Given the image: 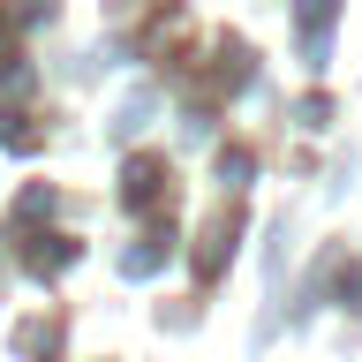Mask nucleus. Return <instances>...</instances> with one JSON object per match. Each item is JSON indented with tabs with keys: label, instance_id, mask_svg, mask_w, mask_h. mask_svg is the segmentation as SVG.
<instances>
[{
	"label": "nucleus",
	"instance_id": "nucleus-1",
	"mask_svg": "<svg viewBox=\"0 0 362 362\" xmlns=\"http://www.w3.org/2000/svg\"><path fill=\"white\" fill-rule=\"evenodd\" d=\"M166 249H174V226H166V234H144V249H129V257H121V272H129V279H144V272L166 264Z\"/></svg>",
	"mask_w": 362,
	"mask_h": 362
},
{
	"label": "nucleus",
	"instance_id": "nucleus-2",
	"mask_svg": "<svg viewBox=\"0 0 362 362\" xmlns=\"http://www.w3.org/2000/svg\"><path fill=\"white\" fill-rule=\"evenodd\" d=\"M158 181H166V174H158V158H129L121 197H129V204H151V197H158Z\"/></svg>",
	"mask_w": 362,
	"mask_h": 362
},
{
	"label": "nucleus",
	"instance_id": "nucleus-3",
	"mask_svg": "<svg viewBox=\"0 0 362 362\" xmlns=\"http://www.w3.org/2000/svg\"><path fill=\"white\" fill-rule=\"evenodd\" d=\"M144 121H151V90H144V98H129V106H121V113L106 121V129H113V144H129V136L144 129Z\"/></svg>",
	"mask_w": 362,
	"mask_h": 362
},
{
	"label": "nucleus",
	"instance_id": "nucleus-4",
	"mask_svg": "<svg viewBox=\"0 0 362 362\" xmlns=\"http://www.w3.org/2000/svg\"><path fill=\"white\" fill-rule=\"evenodd\" d=\"M61 264H76V249H68V242H53V249H30V272H61Z\"/></svg>",
	"mask_w": 362,
	"mask_h": 362
},
{
	"label": "nucleus",
	"instance_id": "nucleus-5",
	"mask_svg": "<svg viewBox=\"0 0 362 362\" xmlns=\"http://www.w3.org/2000/svg\"><path fill=\"white\" fill-rule=\"evenodd\" d=\"M219 181H226V189H242V181H249V151H242V144L219 151Z\"/></svg>",
	"mask_w": 362,
	"mask_h": 362
},
{
	"label": "nucleus",
	"instance_id": "nucleus-6",
	"mask_svg": "<svg viewBox=\"0 0 362 362\" xmlns=\"http://www.w3.org/2000/svg\"><path fill=\"white\" fill-rule=\"evenodd\" d=\"M339 302L362 317V264H355V272H339Z\"/></svg>",
	"mask_w": 362,
	"mask_h": 362
}]
</instances>
